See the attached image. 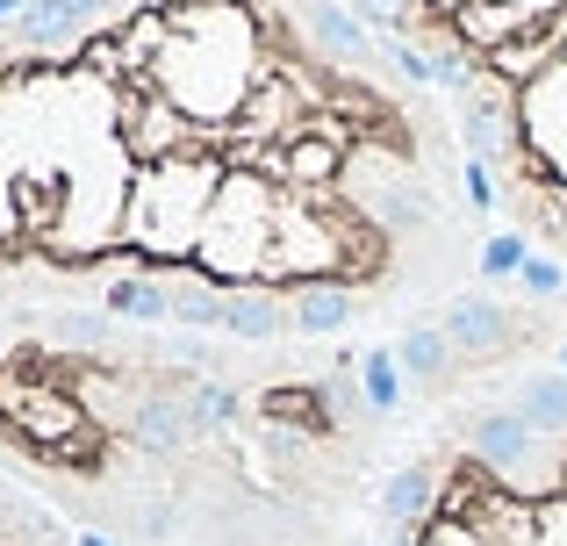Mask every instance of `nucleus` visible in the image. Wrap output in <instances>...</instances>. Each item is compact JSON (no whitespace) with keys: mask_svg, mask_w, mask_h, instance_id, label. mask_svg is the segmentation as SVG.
Listing matches in <instances>:
<instances>
[{"mask_svg":"<svg viewBox=\"0 0 567 546\" xmlns=\"http://www.w3.org/2000/svg\"><path fill=\"white\" fill-rule=\"evenodd\" d=\"M517 280H525V295H560L567 288V274L554 267V259H539V253L525 259V274H517Z\"/></svg>","mask_w":567,"mask_h":546,"instance_id":"nucleus-18","label":"nucleus"},{"mask_svg":"<svg viewBox=\"0 0 567 546\" xmlns=\"http://www.w3.org/2000/svg\"><path fill=\"white\" fill-rule=\"evenodd\" d=\"M58 331H65V338H80V346H94V338H101V317H65Z\"/></svg>","mask_w":567,"mask_h":546,"instance_id":"nucleus-20","label":"nucleus"},{"mask_svg":"<svg viewBox=\"0 0 567 546\" xmlns=\"http://www.w3.org/2000/svg\"><path fill=\"white\" fill-rule=\"evenodd\" d=\"M395 360L410 381H439L445 367H453V338H445V323H410V331L395 338Z\"/></svg>","mask_w":567,"mask_h":546,"instance_id":"nucleus-9","label":"nucleus"},{"mask_svg":"<svg viewBox=\"0 0 567 546\" xmlns=\"http://www.w3.org/2000/svg\"><path fill=\"white\" fill-rule=\"evenodd\" d=\"M65 8H72V14H86V22H94V14L109 8V0H65Z\"/></svg>","mask_w":567,"mask_h":546,"instance_id":"nucleus-22","label":"nucleus"},{"mask_svg":"<svg viewBox=\"0 0 567 546\" xmlns=\"http://www.w3.org/2000/svg\"><path fill=\"white\" fill-rule=\"evenodd\" d=\"M467 202H474V209H496V181H488L482 158H467Z\"/></svg>","mask_w":567,"mask_h":546,"instance_id":"nucleus-19","label":"nucleus"},{"mask_svg":"<svg viewBox=\"0 0 567 546\" xmlns=\"http://www.w3.org/2000/svg\"><path fill=\"white\" fill-rule=\"evenodd\" d=\"M223 331L266 346V338L288 331V302H280V295H266V288H230V302H223Z\"/></svg>","mask_w":567,"mask_h":546,"instance_id":"nucleus-8","label":"nucleus"},{"mask_svg":"<svg viewBox=\"0 0 567 546\" xmlns=\"http://www.w3.org/2000/svg\"><path fill=\"white\" fill-rule=\"evenodd\" d=\"M439 490L445 482L431 475V467H395V475H388V490H381V518L395 525H416V533H424L431 518H439Z\"/></svg>","mask_w":567,"mask_h":546,"instance_id":"nucleus-6","label":"nucleus"},{"mask_svg":"<svg viewBox=\"0 0 567 546\" xmlns=\"http://www.w3.org/2000/svg\"><path fill=\"white\" fill-rule=\"evenodd\" d=\"M388 65H395L410 86H431V80H439V58H424L410 37H395V43H388Z\"/></svg>","mask_w":567,"mask_h":546,"instance_id":"nucleus-17","label":"nucleus"},{"mask_svg":"<svg viewBox=\"0 0 567 546\" xmlns=\"http://www.w3.org/2000/svg\"><path fill=\"white\" fill-rule=\"evenodd\" d=\"M560 374H567V338H560Z\"/></svg>","mask_w":567,"mask_h":546,"instance_id":"nucleus-24","label":"nucleus"},{"mask_svg":"<svg viewBox=\"0 0 567 546\" xmlns=\"http://www.w3.org/2000/svg\"><path fill=\"white\" fill-rule=\"evenodd\" d=\"M360 403L367 410H395L402 403V360H395V346H381V352H367V360H360Z\"/></svg>","mask_w":567,"mask_h":546,"instance_id":"nucleus-13","label":"nucleus"},{"mask_svg":"<svg viewBox=\"0 0 567 546\" xmlns=\"http://www.w3.org/2000/svg\"><path fill=\"white\" fill-rule=\"evenodd\" d=\"M453 29H460V43H474V51L496 58L503 43H517L532 29V14L517 8V0H460V8H453Z\"/></svg>","mask_w":567,"mask_h":546,"instance_id":"nucleus-4","label":"nucleus"},{"mask_svg":"<svg viewBox=\"0 0 567 546\" xmlns=\"http://www.w3.org/2000/svg\"><path fill=\"white\" fill-rule=\"evenodd\" d=\"M517 418L532 432H567V374H532L517 389Z\"/></svg>","mask_w":567,"mask_h":546,"instance_id":"nucleus-11","label":"nucleus"},{"mask_svg":"<svg viewBox=\"0 0 567 546\" xmlns=\"http://www.w3.org/2000/svg\"><path fill=\"white\" fill-rule=\"evenodd\" d=\"M295 8H302L309 37H317L331 58H352V65H367V58H374V37H367V22L346 8V0H295Z\"/></svg>","mask_w":567,"mask_h":546,"instance_id":"nucleus-5","label":"nucleus"},{"mask_svg":"<svg viewBox=\"0 0 567 546\" xmlns=\"http://www.w3.org/2000/svg\"><path fill=\"white\" fill-rule=\"evenodd\" d=\"M130 446H144V453H181L202 424H194V410H187V395H144L137 410H130Z\"/></svg>","mask_w":567,"mask_h":546,"instance_id":"nucleus-2","label":"nucleus"},{"mask_svg":"<svg viewBox=\"0 0 567 546\" xmlns=\"http://www.w3.org/2000/svg\"><path fill=\"white\" fill-rule=\"evenodd\" d=\"M80 546H115V539H101V533H80Z\"/></svg>","mask_w":567,"mask_h":546,"instance_id":"nucleus-23","label":"nucleus"},{"mask_svg":"<svg viewBox=\"0 0 567 546\" xmlns=\"http://www.w3.org/2000/svg\"><path fill=\"white\" fill-rule=\"evenodd\" d=\"M173 288V323H187V331H223V302L230 295H216V280H166Z\"/></svg>","mask_w":567,"mask_h":546,"instance_id":"nucleus-12","label":"nucleus"},{"mask_svg":"<svg viewBox=\"0 0 567 546\" xmlns=\"http://www.w3.org/2000/svg\"><path fill=\"white\" fill-rule=\"evenodd\" d=\"M439 323H445V338H453V352H503L511 346V309L488 302V295H460Z\"/></svg>","mask_w":567,"mask_h":546,"instance_id":"nucleus-3","label":"nucleus"},{"mask_svg":"<svg viewBox=\"0 0 567 546\" xmlns=\"http://www.w3.org/2000/svg\"><path fill=\"white\" fill-rule=\"evenodd\" d=\"M187 410H194V424H202V432H216V424H237L245 395L223 389V381H194V389H187Z\"/></svg>","mask_w":567,"mask_h":546,"instance_id":"nucleus-14","label":"nucleus"},{"mask_svg":"<svg viewBox=\"0 0 567 546\" xmlns=\"http://www.w3.org/2000/svg\"><path fill=\"white\" fill-rule=\"evenodd\" d=\"M288 323H295L302 338H331V331H346V323H352V288H346V280H317V288H295Z\"/></svg>","mask_w":567,"mask_h":546,"instance_id":"nucleus-7","label":"nucleus"},{"mask_svg":"<svg viewBox=\"0 0 567 546\" xmlns=\"http://www.w3.org/2000/svg\"><path fill=\"white\" fill-rule=\"evenodd\" d=\"M525 259H532V253H525V238H517V230H503V238H488V245H482V274H488V280L525 274Z\"/></svg>","mask_w":567,"mask_h":546,"instance_id":"nucleus-15","label":"nucleus"},{"mask_svg":"<svg viewBox=\"0 0 567 546\" xmlns=\"http://www.w3.org/2000/svg\"><path fill=\"white\" fill-rule=\"evenodd\" d=\"M101 302H109L115 317H144V323L173 317V288H166V280H144V274H115Z\"/></svg>","mask_w":567,"mask_h":546,"instance_id":"nucleus-10","label":"nucleus"},{"mask_svg":"<svg viewBox=\"0 0 567 546\" xmlns=\"http://www.w3.org/2000/svg\"><path fill=\"white\" fill-rule=\"evenodd\" d=\"M29 14V0H0V22H22Z\"/></svg>","mask_w":567,"mask_h":546,"instance_id":"nucleus-21","label":"nucleus"},{"mask_svg":"<svg viewBox=\"0 0 567 546\" xmlns=\"http://www.w3.org/2000/svg\"><path fill=\"white\" fill-rule=\"evenodd\" d=\"M467 453L488 467V475H517V467L539 453V432H532L517 410H488V418L467 424Z\"/></svg>","mask_w":567,"mask_h":546,"instance_id":"nucleus-1","label":"nucleus"},{"mask_svg":"<svg viewBox=\"0 0 567 546\" xmlns=\"http://www.w3.org/2000/svg\"><path fill=\"white\" fill-rule=\"evenodd\" d=\"M360 22H374V29H388V37H402V29L416 22V0H346Z\"/></svg>","mask_w":567,"mask_h":546,"instance_id":"nucleus-16","label":"nucleus"}]
</instances>
